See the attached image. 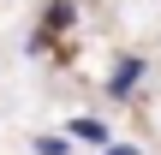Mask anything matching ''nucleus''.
Segmentation results:
<instances>
[{"label":"nucleus","mask_w":161,"mask_h":155,"mask_svg":"<svg viewBox=\"0 0 161 155\" xmlns=\"http://www.w3.org/2000/svg\"><path fill=\"white\" fill-rule=\"evenodd\" d=\"M143 78H149V60L143 54H119V66L108 72V102H131L143 90Z\"/></svg>","instance_id":"obj_1"},{"label":"nucleus","mask_w":161,"mask_h":155,"mask_svg":"<svg viewBox=\"0 0 161 155\" xmlns=\"http://www.w3.org/2000/svg\"><path fill=\"white\" fill-rule=\"evenodd\" d=\"M66 143L72 149H108L114 143V125L102 113H78V119H66Z\"/></svg>","instance_id":"obj_2"},{"label":"nucleus","mask_w":161,"mask_h":155,"mask_svg":"<svg viewBox=\"0 0 161 155\" xmlns=\"http://www.w3.org/2000/svg\"><path fill=\"white\" fill-rule=\"evenodd\" d=\"M30 149H36V155H72V143H66V131H36Z\"/></svg>","instance_id":"obj_3"},{"label":"nucleus","mask_w":161,"mask_h":155,"mask_svg":"<svg viewBox=\"0 0 161 155\" xmlns=\"http://www.w3.org/2000/svg\"><path fill=\"white\" fill-rule=\"evenodd\" d=\"M78 24V0H54L48 6V30H72Z\"/></svg>","instance_id":"obj_4"},{"label":"nucleus","mask_w":161,"mask_h":155,"mask_svg":"<svg viewBox=\"0 0 161 155\" xmlns=\"http://www.w3.org/2000/svg\"><path fill=\"white\" fill-rule=\"evenodd\" d=\"M102 155H143V149H137V143H125V137H114V143H108Z\"/></svg>","instance_id":"obj_5"}]
</instances>
